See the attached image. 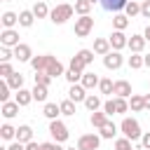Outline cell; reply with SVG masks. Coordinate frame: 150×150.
<instances>
[{"label":"cell","instance_id":"6da1fadb","mask_svg":"<svg viewBox=\"0 0 150 150\" xmlns=\"http://www.w3.org/2000/svg\"><path fill=\"white\" fill-rule=\"evenodd\" d=\"M73 14H75V5L61 2V5H56V7L52 9V14H49V21H52V23H56V26H61V23H66V21H68Z\"/></svg>","mask_w":150,"mask_h":150},{"label":"cell","instance_id":"7a4b0ae2","mask_svg":"<svg viewBox=\"0 0 150 150\" xmlns=\"http://www.w3.org/2000/svg\"><path fill=\"white\" fill-rule=\"evenodd\" d=\"M120 131H122V136H127L129 141H141V136H143L141 124H138V120H134V117H124V120L120 122Z\"/></svg>","mask_w":150,"mask_h":150},{"label":"cell","instance_id":"3957f363","mask_svg":"<svg viewBox=\"0 0 150 150\" xmlns=\"http://www.w3.org/2000/svg\"><path fill=\"white\" fill-rule=\"evenodd\" d=\"M49 134H52V141H56V143H66L70 136L68 127L61 120H49Z\"/></svg>","mask_w":150,"mask_h":150},{"label":"cell","instance_id":"277c9868","mask_svg":"<svg viewBox=\"0 0 150 150\" xmlns=\"http://www.w3.org/2000/svg\"><path fill=\"white\" fill-rule=\"evenodd\" d=\"M91 30H94V16L91 14H84V16L75 19V35L77 38H87Z\"/></svg>","mask_w":150,"mask_h":150},{"label":"cell","instance_id":"5b68a950","mask_svg":"<svg viewBox=\"0 0 150 150\" xmlns=\"http://www.w3.org/2000/svg\"><path fill=\"white\" fill-rule=\"evenodd\" d=\"M98 145H101V134H82L77 138L80 150H98Z\"/></svg>","mask_w":150,"mask_h":150},{"label":"cell","instance_id":"8992f818","mask_svg":"<svg viewBox=\"0 0 150 150\" xmlns=\"http://www.w3.org/2000/svg\"><path fill=\"white\" fill-rule=\"evenodd\" d=\"M103 66H105L108 70H120V68L124 66V56H122L117 49H110V52L103 56Z\"/></svg>","mask_w":150,"mask_h":150},{"label":"cell","instance_id":"52a82bcc","mask_svg":"<svg viewBox=\"0 0 150 150\" xmlns=\"http://www.w3.org/2000/svg\"><path fill=\"white\" fill-rule=\"evenodd\" d=\"M14 59H16L19 63H30V59H33V49H30V45L19 42V45L14 47Z\"/></svg>","mask_w":150,"mask_h":150},{"label":"cell","instance_id":"ba28073f","mask_svg":"<svg viewBox=\"0 0 150 150\" xmlns=\"http://www.w3.org/2000/svg\"><path fill=\"white\" fill-rule=\"evenodd\" d=\"M0 45H2V47H16V45H19V30H14V28H2V33H0Z\"/></svg>","mask_w":150,"mask_h":150},{"label":"cell","instance_id":"9c48e42d","mask_svg":"<svg viewBox=\"0 0 150 150\" xmlns=\"http://www.w3.org/2000/svg\"><path fill=\"white\" fill-rule=\"evenodd\" d=\"M108 40H110V47L117 49V52H122L124 47H129V38L124 35V30H112Z\"/></svg>","mask_w":150,"mask_h":150},{"label":"cell","instance_id":"30bf717a","mask_svg":"<svg viewBox=\"0 0 150 150\" xmlns=\"http://www.w3.org/2000/svg\"><path fill=\"white\" fill-rule=\"evenodd\" d=\"M87 96H89V94H87V89H84L80 82L70 84V89H68V98H70V101H75V103H84Z\"/></svg>","mask_w":150,"mask_h":150},{"label":"cell","instance_id":"8fae6325","mask_svg":"<svg viewBox=\"0 0 150 150\" xmlns=\"http://www.w3.org/2000/svg\"><path fill=\"white\" fill-rule=\"evenodd\" d=\"M98 134H101V138H108V141H112V138H117V134H120V127L112 122V120H108L101 129H98Z\"/></svg>","mask_w":150,"mask_h":150},{"label":"cell","instance_id":"7c38bea8","mask_svg":"<svg viewBox=\"0 0 150 150\" xmlns=\"http://www.w3.org/2000/svg\"><path fill=\"white\" fill-rule=\"evenodd\" d=\"M145 45H148V40H145V35H131L129 38V49L134 52V54H143V49H145Z\"/></svg>","mask_w":150,"mask_h":150},{"label":"cell","instance_id":"4fadbf2b","mask_svg":"<svg viewBox=\"0 0 150 150\" xmlns=\"http://www.w3.org/2000/svg\"><path fill=\"white\" fill-rule=\"evenodd\" d=\"M52 77H61V75H66V68H63V63L56 59V56H52L49 59V63H47V68H45Z\"/></svg>","mask_w":150,"mask_h":150},{"label":"cell","instance_id":"5bb4252c","mask_svg":"<svg viewBox=\"0 0 150 150\" xmlns=\"http://www.w3.org/2000/svg\"><path fill=\"white\" fill-rule=\"evenodd\" d=\"M98 82H101V77L96 75V73H89V70H84L82 73V80H80V84L89 91V89H94V87H98Z\"/></svg>","mask_w":150,"mask_h":150},{"label":"cell","instance_id":"9a60e30c","mask_svg":"<svg viewBox=\"0 0 150 150\" xmlns=\"http://www.w3.org/2000/svg\"><path fill=\"white\" fill-rule=\"evenodd\" d=\"M112 94L120 96V98H129V96H131V84H129L127 80H115V89H112Z\"/></svg>","mask_w":150,"mask_h":150},{"label":"cell","instance_id":"2e32d148","mask_svg":"<svg viewBox=\"0 0 150 150\" xmlns=\"http://www.w3.org/2000/svg\"><path fill=\"white\" fill-rule=\"evenodd\" d=\"M19 108H21V105H19L16 101H5V103H2V108H0V112H2V117H5V120H12V117H16V115H19Z\"/></svg>","mask_w":150,"mask_h":150},{"label":"cell","instance_id":"e0dca14e","mask_svg":"<svg viewBox=\"0 0 150 150\" xmlns=\"http://www.w3.org/2000/svg\"><path fill=\"white\" fill-rule=\"evenodd\" d=\"M110 49H112V47H110V40H108V38H96V40H94V54L105 56Z\"/></svg>","mask_w":150,"mask_h":150},{"label":"cell","instance_id":"ac0fdd59","mask_svg":"<svg viewBox=\"0 0 150 150\" xmlns=\"http://www.w3.org/2000/svg\"><path fill=\"white\" fill-rule=\"evenodd\" d=\"M42 115H45L47 120H59V115H61V105H59V103L47 101V103H45V108H42Z\"/></svg>","mask_w":150,"mask_h":150},{"label":"cell","instance_id":"d6986e66","mask_svg":"<svg viewBox=\"0 0 150 150\" xmlns=\"http://www.w3.org/2000/svg\"><path fill=\"white\" fill-rule=\"evenodd\" d=\"M127 2L129 0H101V5H103V9H108V12H124V7H127Z\"/></svg>","mask_w":150,"mask_h":150},{"label":"cell","instance_id":"ffe728a7","mask_svg":"<svg viewBox=\"0 0 150 150\" xmlns=\"http://www.w3.org/2000/svg\"><path fill=\"white\" fill-rule=\"evenodd\" d=\"M33 14H35V19H47V16L52 14V9L47 7L45 0H35V5H33Z\"/></svg>","mask_w":150,"mask_h":150},{"label":"cell","instance_id":"44dd1931","mask_svg":"<svg viewBox=\"0 0 150 150\" xmlns=\"http://www.w3.org/2000/svg\"><path fill=\"white\" fill-rule=\"evenodd\" d=\"M0 23H2V28H14L16 23H19V14L16 12H2V16H0Z\"/></svg>","mask_w":150,"mask_h":150},{"label":"cell","instance_id":"7402d4cb","mask_svg":"<svg viewBox=\"0 0 150 150\" xmlns=\"http://www.w3.org/2000/svg\"><path fill=\"white\" fill-rule=\"evenodd\" d=\"M33 23H35L33 9H21V12H19V26H21V28H30Z\"/></svg>","mask_w":150,"mask_h":150},{"label":"cell","instance_id":"603a6c76","mask_svg":"<svg viewBox=\"0 0 150 150\" xmlns=\"http://www.w3.org/2000/svg\"><path fill=\"white\" fill-rule=\"evenodd\" d=\"M30 91H33V101H38V103H47V96H49V87H45V84H35Z\"/></svg>","mask_w":150,"mask_h":150},{"label":"cell","instance_id":"cb8c5ba5","mask_svg":"<svg viewBox=\"0 0 150 150\" xmlns=\"http://www.w3.org/2000/svg\"><path fill=\"white\" fill-rule=\"evenodd\" d=\"M16 141L30 143V141H33V127H30V124H21V127L16 129Z\"/></svg>","mask_w":150,"mask_h":150},{"label":"cell","instance_id":"d4e9b609","mask_svg":"<svg viewBox=\"0 0 150 150\" xmlns=\"http://www.w3.org/2000/svg\"><path fill=\"white\" fill-rule=\"evenodd\" d=\"M14 101H16L21 108H26V105H30V101H33V91H28V89H19V91L14 94Z\"/></svg>","mask_w":150,"mask_h":150},{"label":"cell","instance_id":"484cf974","mask_svg":"<svg viewBox=\"0 0 150 150\" xmlns=\"http://www.w3.org/2000/svg\"><path fill=\"white\" fill-rule=\"evenodd\" d=\"M84 108H87L89 112H94V110H101V108H103V101H101V96H96V94H89V96L84 98Z\"/></svg>","mask_w":150,"mask_h":150},{"label":"cell","instance_id":"4316f807","mask_svg":"<svg viewBox=\"0 0 150 150\" xmlns=\"http://www.w3.org/2000/svg\"><path fill=\"white\" fill-rule=\"evenodd\" d=\"M49 59H52V54H40V56H33V59H30L33 70H45V68H47V63H49Z\"/></svg>","mask_w":150,"mask_h":150},{"label":"cell","instance_id":"83f0119b","mask_svg":"<svg viewBox=\"0 0 150 150\" xmlns=\"http://www.w3.org/2000/svg\"><path fill=\"white\" fill-rule=\"evenodd\" d=\"M129 108H131L134 112H143V110H145L143 94H131V96H129Z\"/></svg>","mask_w":150,"mask_h":150},{"label":"cell","instance_id":"f1b7e54d","mask_svg":"<svg viewBox=\"0 0 150 150\" xmlns=\"http://www.w3.org/2000/svg\"><path fill=\"white\" fill-rule=\"evenodd\" d=\"M89 122H91V127L101 129V127L108 122V115L103 112V108H101V110H94V112H91V117H89Z\"/></svg>","mask_w":150,"mask_h":150},{"label":"cell","instance_id":"f546056e","mask_svg":"<svg viewBox=\"0 0 150 150\" xmlns=\"http://www.w3.org/2000/svg\"><path fill=\"white\" fill-rule=\"evenodd\" d=\"M127 26H129V16L122 14V12H117V14L112 16V30H124Z\"/></svg>","mask_w":150,"mask_h":150},{"label":"cell","instance_id":"4dcf8cb0","mask_svg":"<svg viewBox=\"0 0 150 150\" xmlns=\"http://www.w3.org/2000/svg\"><path fill=\"white\" fill-rule=\"evenodd\" d=\"M7 80V84L14 89V91H19V89H23V75L21 73H12L9 77H5Z\"/></svg>","mask_w":150,"mask_h":150},{"label":"cell","instance_id":"1f68e13d","mask_svg":"<svg viewBox=\"0 0 150 150\" xmlns=\"http://www.w3.org/2000/svg\"><path fill=\"white\" fill-rule=\"evenodd\" d=\"M91 7H94V2H91V0H75V14H80V16L89 14V12H91Z\"/></svg>","mask_w":150,"mask_h":150},{"label":"cell","instance_id":"d6a6232c","mask_svg":"<svg viewBox=\"0 0 150 150\" xmlns=\"http://www.w3.org/2000/svg\"><path fill=\"white\" fill-rule=\"evenodd\" d=\"M124 14H127L129 19L138 16V14H141V2H138V0H129V2H127V7H124Z\"/></svg>","mask_w":150,"mask_h":150},{"label":"cell","instance_id":"836d02e7","mask_svg":"<svg viewBox=\"0 0 150 150\" xmlns=\"http://www.w3.org/2000/svg\"><path fill=\"white\" fill-rule=\"evenodd\" d=\"M127 63H129L131 70H138V68L145 66V59H143V54H134V52H131V56L127 59Z\"/></svg>","mask_w":150,"mask_h":150},{"label":"cell","instance_id":"e575fe53","mask_svg":"<svg viewBox=\"0 0 150 150\" xmlns=\"http://www.w3.org/2000/svg\"><path fill=\"white\" fill-rule=\"evenodd\" d=\"M59 105H61V115H66V117H73L77 112L75 110V101H70V98H63Z\"/></svg>","mask_w":150,"mask_h":150},{"label":"cell","instance_id":"d590c367","mask_svg":"<svg viewBox=\"0 0 150 150\" xmlns=\"http://www.w3.org/2000/svg\"><path fill=\"white\" fill-rule=\"evenodd\" d=\"M33 77H35V84H45V87H49V84H52V80H54L47 70H35V75H33Z\"/></svg>","mask_w":150,"mask_h":150},{"label":"cell","instance_id":"8d00e7d4","mask_svg":"<svg viewBox=\"0 0 150 150\" xmlns=\"http://www.w3.org/2000/svg\"><path fill=\"white\" fill-rule=\"evenodd\" d=\"M112 89H115V82H112L110 77H101V82H98V91L105 94V96H110Z\"/></svg>","mask_w":150,"mask_h":150},{"label":"cell","instance_id":"74e56055","mask_svg":"<svg viewBox=\"0 0 150 150\" xmlns=\"http://www.w3.org/2000/svg\"><path fill=\"white\" fill-rule=\"evenodd\" d=\"M0 136H2L5 141H14V138H16V129H14L12 124H2V127H0Z\"/></svg>","mask_w":150,"mask_h":150},{"label":"cell","instance_id":"f35d334b","mask_svg":"<svg viewBox=\"0 0 150 150\" xmlns=\"http://www.w3.org/2000/svg\"><path fill=\"white\" fill-rule=\"evenodd\" d=\"M131 143L134 141H129L127 136H120V138H115V150H134Z\"/></svg>","mask_w":150,"mask_h":150},{"label":"cell","instance_id":"ab89813d","mask_svg":"<svg viewBox=\"0 0 150 150\" xmlns=\"http://www.w3.org/2000/svg\"><path fill=\"white\" fill-rule=\"evenodd\" d=\"M115 108H117V115L129 112V98H120V96H115Z\"/></svg>","mask_w":150,"mask_h":150},{"label":"cell","instance_id":"60d3db41","mask_svg":"<svg viewBox=\"0 0 150 150\" xmlns=\"http://www.w3.org/2000/svg\"><path fill=\"white\" fill-rule=\"evenodd\" d=\"M68 68H75V70H80V73H84V70H87V63H84V61H82V59H80V56L75 54V56L70 59V63H68Z\"/></svg>","mask_w":150,"mask_h":150},{"label":"cell","instance_id":"b9f144b4","mask_svg":"<svg viewBox=\"0 0 150 150\" xmlns=\"http://www.w3.org/2000/svg\"><path fill=\"white\" fill-rule=\"evenodd\" d=\"M63 77H66L70 84H75V82H80V80H82V73H80V70H75V68H68Z\"/></svg>","mask_w":150,"mask_h":150},{"label":"cell","instance_id":"7bdbcfd3","mask_svg":"<svg viewBox=\"0 0 150 150\" xmlns=\"http://www.w3.org/2000/svg\"><path fill=\"white\" fill-rule=\"evenodd\" d=\"M9 91H12V87L7 84V80L2 77V82H0V101L5 103V101H9Z\"/></svg>","mask_w":150,"mask_h":150},{"label":"cell","instance_id":"ee69618b","mask_svg":"<svg viewBox=\"0 0 150 150\" xmlns=\"http://www.w3.org/2000/svg\"><path fill=\"white\" fill-rule=\"evenodd\" d=\"M14 59V47H2L0 45V61H12Z\"/></svg>","mask_w":150,"mask_h":150},{"label":"cell","instance_id":"f6af8a7d","mask_svg":"<svg viewBox=\"0 0 150 150\" xmlns=\"http://www.w3.org/2000/svg\"><path fill=\"white\" fill-rule=\"evenodd\" d=\"M103 112L110 117V115H117V108H115V98H108L103 101Z\"/></svg>","mask_w":150,"mask_h":150},{"label":"cell","instance_id":"bcb514c9","mask_svg":"<svg viewBox=\"0 0 150 150\" xmlns=\"http://www.w3.org/2000/svg\"><path fill=\"white\" fill-rule=\"evenodd\" d=\"M77 56H80V59L89 66V63L94 61V49H80V52H77Z\"/></svg>","mask_w":150,"mask_h":150},{"label":"cell","instance_id":"7dc6e473","mask_svg":"<svg viewBox=\"0 0 150 150\" xmlns=\"http://www.w3.org/2000/svg\"><path fill=\"white\" fill-rule=\"evenodd\" d=\"M12 73H14L12 63H9V61H0V77H9Z\"/></svg>","mask_w":150,"mask_h":150},{"label":"cell","instance_id":"c3c4849f","mask_svg":"<svg viewBox=\"0 0 150 150\" xmlns=\"http://www.w3.org/2000/svg\"><path fill=\"white\" fill-rule=\"evenodd\" d=\"M42 150H66V148H61V143H56V141H45Z\"/></svg>","mask_w":150,"mask_h":150},{"label":"cell","instance_id":"681fc988","mask_svg":"<svg viewBox=\"0 0 150 150\" xmlns=\"http://www.w3.org/2000/svg\"><path fill=\"white\" fill-rule=\"evenodd\" d=\"M141 16L143 19H150V0H143L141 2Z\"/></svg>","mask_w":150,"mask_h":150},{"label":"cell","instance_id":"f907efd6","mask_svg":"<svg viewBox=\"0 0 150 150\" xmlns=\"http://www.w3.org/2000/svg\"><path fill=\"white\" fill-rule=\"evenodd\" d=\"M141 145H143L145 150H150V131H143V136H141Z\"/></svg>","mask_w":150,"mask_h":150},{"label":"cell","instance_id":"816d5d0a","mask_svg":"<svg viewBox=\"0 0 150 150\" xmlns=\"http://www.w3.org/2000/svg\"><path fill=\"white\" fill-rule=\"evenodd\" d=\"M26 150H42V143H38V141H30V143H26Z\"/></svg>","mask_w":150,"mask_h":150},{"label":"cell","instance_id":"f5cc1de1","mask_svg":"<svg viewBox=\"0 0 150 150\" xmlns=\"http://www.w3.org/2000/svg\"><path fill=\"white\" fill-rule=\"evenodd\" d=\"M143 103H145V110H150V94H143Z\"/></svg>","mask_w":150,"mask_h":150},{"label":"cell","instance_id":"db71d44e","mask_svg":"<svg viewBox=\"0 0 150 150\" xmlns=\"http://www.w3.org/2000/svg\"><path fill=\"white\" fill-rule=\"evenodd\" d=\"M143 35H145V40H148V42H150V26H148V28H145V30H143Z\"/></svg>","mask_w":150,"mask_h":150},{"label":"cell","instance_id":"11a10c76","mask_svg":"<svg viewBox=\"0 0 150 150\" xmlns=\"http://www.w3.org/2000/svg\"><path fill=\"white\" fill-rule=\"evenodd\" d=\"M143 59H145V66H148V68H150V54H145V56H143Z\"/></svg>","mask_w":150,"mask_h":150},{"label":"cell","instance_id":"9f6ffc18","mask_svg":"<svg viewBox=\"0 0 150 150\" xmlns=\"http://www.w3.org/2000/svg\"><path fill=\"white\" fill-rule=\"evenodd\" d=\"M66 150H80V148H66Z\"/></svg>","mask_w":150,"mask_h":150},{"label":"cell","instance_id":"6f0895ef","mask_svg":"<svg viewBox=\"0 0 150 150\" xmlns=\"http://www.w3.org/2000/svg\"><path fill=\"white\" fill-rule=\"evenodd\" d=\"M5 2H12V0H5Z\"/></svg>","mask_w":150,"mask_h":150},{"label":"cell","instance_id":"680465c9","mask_svg":"<svg viewBox=\"0 0 150 150\" xmlns=\"http://www.w3.org/2000/svg\"><path fill=\"white\" fill-rule=\"evenodd\" d=\"M91 2H98V0H91Z\"/></svg>","mask_w":150,"mask_h":150},{"label":"cell","instance_id":"91938a15","mask_svg":"<svg viewBox=\"0 0 150 150\" xmlns=\"http://www.w3.org/2000/svg\"><path fill=\"white\" fill-rule=\"evenodd\" d=\"M148 87H150V82H148Z\"/></svg>","mask_w":150,"mask_h":150}]
</instances>
